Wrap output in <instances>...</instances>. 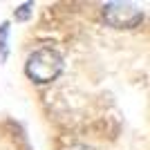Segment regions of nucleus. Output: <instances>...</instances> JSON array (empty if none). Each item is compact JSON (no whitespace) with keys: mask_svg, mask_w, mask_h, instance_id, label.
Returning <instances> with one entry per match:
<instances>
[{"mask_svg":"<svg viewBox=\"0 0 150 150\" xmlns=\"http://www.w3.org/2000/svg\"><path fill=\"white\" fill-rule=\"evenodd\" d=\"M25 72L31 81H36V83H52L63 72V58L58 56V52L50 50V47H43V50L34 52L27 58Z\"/></svg>","mask_w":150,"mask_h":150,"instance_id":"1","label":"nucleus"},{"mask_svg":"<svg viewBox=\"0 0 150 150\" xmlns=\"http://www.w3.org/2000/svg\"><path fill=\"white\" fill-rule=\"evenodd\" d=\"M103 18L110 27L117 29H130L141 23V9H137L130 2H108L103 7Z\"/></svg>","mask_w":150,"mask_h":150,"instance_id":"2","label":"nucleus"},{"mask_svg":"<svg viewBox=\"0 0 150 150\" xmlns=\"http://www.w3.org/2000/svg\"><path fill=\"white\" fill-rule=\"evenodd\" d=\"M7 31H9V25L2 23L0 25V50H2V56H7Z\"/></svg>","mask_w":150,"mask_h":150,"instance_id":"3","label":"nucleus"},{"mask_svg":"<svg viewBox=\"0 0 150 150\" xmlns=\"http://www.w3.org/2000/svg\"><path fill=\"white\" fill-rule=\"evenodd\" d=\"M72 150H92V148H85V146H76V148H72Z\"/></svg>","mask_w":150,"mask_h":150,"instance_id":"5","label":"nucleus"},{"mask_svg":"<svg viewBox=\"0 0 150 150\" xmlns=\"http://www.w3.org/2000/svg\"><path fill=\"white\" fill-rule=\"evenodd\" d=\"M29 11H31V2H25L23 7H18V11H16V18H18V20L29 18Z\"/></svg>","mask_w":150,"mask_h":150,"instance_id":"4","label":"nucleus"}]
</instances>
